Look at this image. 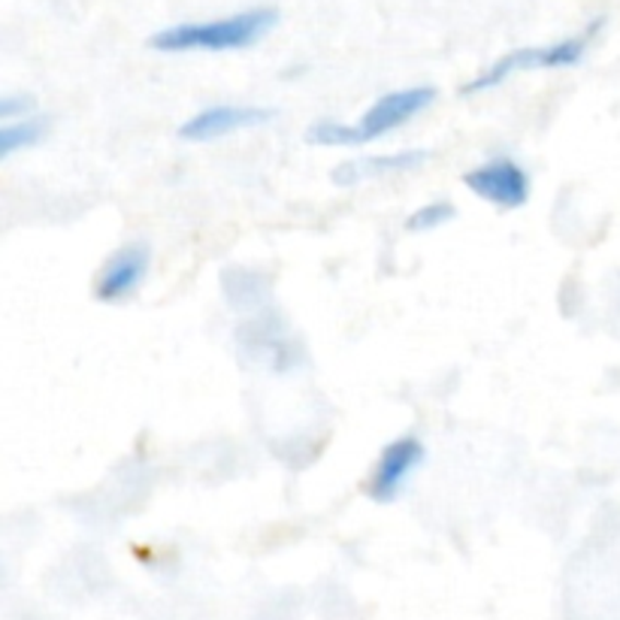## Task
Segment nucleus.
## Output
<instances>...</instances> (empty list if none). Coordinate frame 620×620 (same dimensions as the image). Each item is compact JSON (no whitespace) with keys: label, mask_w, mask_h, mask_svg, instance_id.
I'll use <instances>...</instances> for the list:
<instances>
[{"label":"nucleus","mask_w":620,"mask_h":620,"mask_svg":"<svg viewBox=\"0 0 620 620\" xmlns=\"http://www.w3.org/2000/svg\"><path fill=\"white\" fill-rule=\"evenodd\" d=\"M279 25V13L272 7H255L246 13L224 15L212 22H185L157 31L149 39L155 52H239L251 49L255 43L270 34Z\"/></svg>","instance_id":"obj_1"},{"label":"nucleus","mask_w":620,"mask_h":620,"mask_svg":"<svg viewBox=\"0 0 620 620\" xmlns=\"http://www.w3.org/2000/svg\"><path fill=\"white\" fill-rule=\"evenodd\" d=\"M436 101V89L430 85H414V89H400L382 94L354 125H342L334 118L315 121L306 130V140L312 145H363V142L382 140L402 125H409L424 109H430Z\"/></svg>","instance_id":"obj_2"},{"label":"nucleus","mask_w":620,"mask_h":620,"mask_svg":"<svg viewBox=\"0 0 620 620\" xmlns=\"http://www.w3.org/2000/svg\"><path fill=\"white\" fill-rule=\"evenodd\" d=\"M599 22L590 31H584L582 37H566L551 46H527V49H515V52L496 58L488 70H481L479 77L466 85V94H479V91H491L496 85H503L505 79H512L515 73L524 70H560V67H575L587 52V39L594 34Z\"/></svg>","instance_id":"obj_3"},{"label":"nucleus","mask_w":620,"mask_h":620,"mask_svg":"<svg viewBox=\"0 0 620 620\" xmlns=\"http://www.w3.org/2000/svg\"><path fill=\"white\" fill-rule=\"evenodd\" d=\"M464 185L496 209H520L530 200V176L515 157H491L464 176Z\"/></svg>","instance_id":"obj_4"},{"label":"nucleus","mask_w":620,"mask_h":620,"mask_svg":"<svg viewBox=\"0 0 620 620\" xmlns=\"http://www.w3.org/2000/svg\"><path fill=\"white\" fill-rule=\"evenodd\" d=\"M424 457L426 448L418 436H400L385 445V452L378 454V464L370 476V484H366V496L382 505L394 503L414 476V469L424 464Z\"/></svg>","instance_id":"obj_5"},{"label":"nucleus","mask_w":620,"mask_h":620,"mask_svg":"<svg viewBox=\"0 0 620 620\" xmlns=\"http://www.w3.org/2000/svg\"><path fill=\"white\" fill-rule=\"evenodd\" d=\"M276 116V109L267 106H239V104H219L200 109L179 128V140L185 142H212L221 137H231L236 130L260 128Z\"/></svg>","instance_id":"obj_6"},{"label":"nucleus","mask_w":620,"mask_h":620,"mask_svg":"<svg viewBox=\"0 0 620 620\" xmlns=\"http://www.w3.org/2000/svg\"><path fill=\"white\" fill-rule=\"evenodd\" d=\"M149 246L142 243H130V246H121L118 251L109 255V260L104 264V270L97 276V284H94V297L101 303H121L128 300L137 288L145 279L149 272Z\"/></svg>","instance_id":"obj_7"},{"label":"nucleus","mask_w":620,"mask_h":620,"mask_svg":"<svg viewBox=\"0 0 620 620\" xmlns=\"http://www.w3.org/2000/svg\"><path fill=\"white\" fill-rule=\"evenodd\" d=\"M426 161H430V152H426V149H406V152H390V155H370L361 157V161L339 164V167L334 169V182L342 185V188H351V185H361V182L382 179V176H390V173H406V169L421 167Z\"/></svg>","instance_id":"obj_8"},{"label":"nucleus","mask_w":620,"mask_h":620,"mask_svg":"<svg viewBox=\"0 0 620 620\" xmlns=\"http://www.w3.org/2000/svg\"><path fill=\"white\" fill-rule=\"evenodd\" d=\"M49 133V118L43 116H31L22 118V121H13V125H3L0 128V157H13L15 152L22 149H34L37 142H43V137Z\"/></svg>","instance_id":"obj_9"},{"label":"nucleus","mask_w":620,"mask_h":620,"mask_svg":"<svg viewBox=\"0 0 620 620\" xmlns=\"http://www.w3.org/2000/svg\"><path fill=\"white\" fill-rule=\"evenodd\" d=\"M454 215H457V209H454L452 203H445V200H440V203H426V207L414 209L412 215H409L406 231H414V233L436 231L442 224H448Z\"/></svg>","instance_id":"obj_10"},{"label":"nucleus","mask_w":620,"mask_h":620,"mask_svg":"<svg viewBox=\"0 0 620 620\" xmlns=\"http://www.w3.org/2000/svg\"><path fill=\"white\" fill-rule=\"evenodd\" d=\"M34 113V97H25V94H7L3 101H0V118L7 121V125H13L15 118L22 121V118H31Z\"/></svg>","instance_id":"obj_11"}]
</instances>
